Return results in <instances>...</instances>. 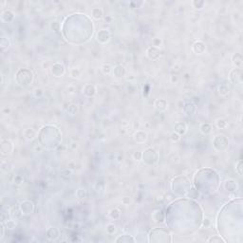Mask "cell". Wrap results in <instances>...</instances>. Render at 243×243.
<instances>
[{"label":"cell","mask_w":243,"mask_h":243,"mask_svg":"<svg viewBox=\"0 0 243 243\" xmlns=\"http://www.w3.org/2000/svg\"><path fill=\"white\" fill-rule=\"evenodd\" d=\"M142 160L144 164L147 166H152L156 165L159 160V154L156 150L152 148H147L144 152H143V159Z\"/></svg>","instance_id":"cell-1"},{"label":"cell","mask_w":243,"mask_h":243,"mask_svg":"<svg viewBox=\"0 0 243 243\" xmlns=\"http://www.w3.org/2000/svg\"><path fill=\"white\" fill-rule=\"evenodd\" d=\"M213 146L217 151L223 152L227 150L229 147V140L226 136H224L222 134L217 135L213 139Z\"/></svg>","instance_id":"cell-2"},{"label":"cell","mask_w":243,"mask_h":243,"mask_svg":"<svg viewBox=\"0 0 243 243\" xmlns=\"http://www.w3.org/2000/svg\"><path fill=\"white\" fill-rule=\"evenodd\" d=\"M20 210L23 214V215H30L34 211V203L32 200H26L19 203Z\"/></svg>","instance_id":"cell-3"},{"label":"cell","mask_w":243,"mask_h":243,"mask_svg":"<svg viewBox=\"0 0 243 243\" xmlns=\"http://www.w3.org/2000/svg\"><path fill=\"white\" fill-rule=\"evenodd\" d=\"M110 39H111V34L109 31L106 29H102L96 33V40L101 45L107 44L110 41Z\"/></svg>","instance_id":"cell-4"},{"label":"cell","mask_w":243,"mask_h":243,"mask_svg":"<svg viewBox=\"0 0 243 243\" xmlns=\"http://www.w3.org/2000/svg\"><path fill=\"white\" fill-rule=\"evenodd\" d=\"M50 73L54 77H56V78H60V77L65 75L66 68H65V66L62 63L56 62V63H54L50 67Z\"/></svg>","instance_id":"cell-5"},{"label":"cell","mask_w":243,"mask_h":243,"mask_svg":"<svg viewBox=\"0 0 243 243\" xmlns=\"http://www.w3.org/2000/svg\"><path fill=\"white\" fill-rule=\"evenodd\" d=\"M231 82L235 85H241L242 84V69L241 68H234L231 70L229 74Z\"/></svg>","instance_id":"cell-6"},{"label":"cell","mask_w":243,"mask_h":243,"mask_svg":"<svg viewBox=\"0 0 243 243\" xmlns=\"http://www.w3.org/2000/svg\"><path fill=\"white\" fill-rule=\"evenodd\" d=\"M148 139L147 133L144 130H137L133 134V140L138 144H144Z\"/></svg>","instance_id":"cell-7"},{"label":"cell","mask_w":243,"mask_h":243,"mask_svg":"<svg viewBox=\"0 0 243 243\" xmlns=\"http://www.w3.org/2000/svg\"><path fill=\"white\" fill-rule=\"evenodd\" d=\"M224 190H226L229 193H235L236 192V190L238 189V185L236 180H235L234 179H227L225 180V181L222 184Z\"/></svg>","instance_id":"cell-8"},{"label":"cell","mask_w":243,"mask_h":243,"mask_svg":"<svg viewBox=\"0 0 243 243\" xmlns=\"http://www.w3.org/2000/svg\"><path fill=\"white\" fill-rule=\"evenodd\" d=\"M145 54L147 56L148 59L152 60V61H156L159 58V55H160V51H159V48H157L153 46H150L146 48L145 50Z\"/></svg>","instance_id":"cell-9"},{"label":"cell","mask_w":243,"mask_h":243,"mask_svg":"<svg viewBox=\"0 0 243 243\" xmlns=\"http://www.w3.org/2000/svg\"><path fill=\"white\" fill-rule=\"evenodd\" d=\"M154 109L159 112V113H163L165 111L167 110L168 109V103L165 99H157L154 102Z\"/></svg>","instance_id":"cell-10"},{"label":"cell","mask_w":243,"mask_h":243,"mask_svg":"<svg viewBox=\"0 0 243 243\" xmlns=\"http://www.w3.org/2000/svg\"><path fill=\"white\" fill-rule=\"evenodd\" d=\"M192 50H193V52L195 53V54L201 55V54H203V53L205 52V50H206V44L203 41H201V40H198V41H196L193 44Z\"/></svg>","instance_id":"cell-11"},{"label":"cell","mask_w":243,"mask_h":243,"mask_svg":"<svg viewBox=\"0 0 243 243\" xmlns=\"http://www.w3.org/2000/svg\"><path fill=\"white\" fill-rule=\"evenodd\" d=\"M13 150V144L10 140H2L1 142V155L2 157L8 156Z\"/></svg>","instance_id":"cell-12"},{"label":"cell","mask_w":243,"mask_h":243,"mask_svg":"<svg viewBox=\"0 0 243 243\" xmlns=\"http://www.w3.org/2000/svg\"><path fill=\"white\" fill-rule=\"evenodd\" d=\"M152 220L155 222V223H165V214L164 213L163 210H155L153 213H152Z\"/></svg>","instance_id":"cell-13"},{"label":"cell","mask_w":243,"mask_h":243,"mask_svg":"<svg viewBox=\"0 0 243 243\" xmlns=\"http://www.w3.org/2000/svg\"><path fill=\"white\" fill-rule=\"evenodd\" d=\"M60 236V232L56 227H49L46 231V237L50 241H55Z\"/></svg>","instance_id":"cell-14"},{"label":"cell","mask_w":243,"mask_h":243,"mask_svg":"<svg viewBox=\"0 0 243 243\" xmlns=\"http://www.w3.org/2000/svg\"><path fill=\"white\" fill-rule=\"evenodd\" d=\"M83 95L87 98H91V97H94L96 94H97V89L94 85H91V84H87L84 86L83 88Z\"/></svg>","instance_id":"cell-15"},{"label":"cell","mask_w":243,"mask_h":243,"mask_svg":"<svg viewBox=\"0 0 243 243\" xmlns=\"http://www.w3.org/2000/svg\"><path fill=\"white\" fill-rule=\"evenodd\" d=\"M182 110L184 111V113L187 116H193L196 113L197 107L196 104L191 101V102H186L183 105H182Z\"/></svg>","instance_id":"cell-16"},{"label":"cell","mask_w":243,"mask_h":243,"mask_svg":"<svg viewBox=\"0 0 243 243\" xmlns=\"http://www.w3.org/2000/svg\"><path fill=\"white\" fill-rule=\"evenodd\" d=\"M23 136L25 140H27L28 142H33V140L36 139L37 132L33 127H28L23 131Z\"/></svg>","instance_id":"cell-17"},{"label":"cell","mask_w":243,"mask_h":243,"mask_svg":"<svg viewBox=\"0 0 243 243\" xmlns=\"http://www.w3.org/2000/svg\"><path fill=\"white\" fill-rule=\"evenodd\" d=\"M112 74L115 78L117 79H122L125 76L126 74V69L123 65H117L113 68Z\"/></svg>","instance_id":"cell-18"},{"label":"cell","mask_w":243,"mask_h":243,"mask_svg":"<svg viewBox=\"0 0 243 243\" xmlns=\"http://www.w3.org/2000/svg\"><path fill=\"white\" fill-rule=\"evenodd\" d=\"M174 131L180 135V136H183L188 131V126L183 122H177L174 125Z\"/></svg>","instance_id":"cell-19"},{"label":"cell","mask_w":243,"mask_h":243,"mask_svg":"<svg viewBox=\"0 0 243 243\" xmlns=\"http://www.w3.org/2000/svg\"><path fill=\"white\" fill-rule=\"evenodd\" d=\"M14 18H15V15H14L13 12L11 10L7 9L1 13V20L5 23H12L14 21Z\"/></svg>","instance_id":"cell-20"},{"label":"cell","mask_w":243,"mask_h":243,"mask_svg":"<svg viewBox=\"0 0 243 243\" xmlns=\"http://www.w3.org/2000/svg\"><path fill=\"white\" fill-rule=\"evenodd\" d=\"M242 61H243V58L241 53H235L232 56V64L235 68H241Z\"/></svg>","instance_id":"cell-21"},{"label":"cell","mask_w":243,"mask_h":243,"mask_svg":"<svg viewBox=\"0 0 243 243\" xmlns=\"http://www.w3.org/2000/svg\"><path fill=\"white\" fill-rule=\"evenodd\" d=\"M9 211H10V214H11L12 219L18 220V219H20L22 215H23V214H22V212H21V210H20L19 205H16V206L13 205V207H11V208L9 209Z\"/></svg>","instance_id":"cell-22"},{"label":"cell","mask_w":243,"mask_h":243,"mask_svg":"<svg viewBox=\"0 0 243 243\" xmlns=\"http://www.w3.org/2000/svg\"><path fill=\"white\" fill-rule=\"evenodd\" d=\"M136 241H137L136 239L129 235H118V237L115 239V242L117 243H129V242H136Z\"/></svg>","instance_id":"cell-23"},{"label":"cell","mask_w":243,"mask_h":243,"mask_svg":"<svg viewBox=\"0 0 243 243\" xmlns=\"http://www.w3.org/2000/svg\"><path fill=\"white\" fill-rule=\"evenodd\" d=\"M200 131L202 135H209L213 131V125L210 123H202L200 124Z\"/></svg>","instance_id":"cell-24"},{"label":"cell","mask_w":243,"mask_h":243,"mask_svg":"<svg viewBox=\"0 0 243 243\" xmlns=\"http://www.w3.org/2000/svg\"><path fill=\"white\" fill-rule=\"evenodd\" d=\"M91 17L94 20H102L104 18V12L101 8H93L90 12Z\"/></svg>","instance_id":"cell-25"},{"label":"cell","mask_w":243,"mask_h":243,"mask_svg":"<svg viewBox=\"0 0 243 243\" xmlns=\"http://www.w3.org/2000/svg\"><path fill=\"white\" fill-rule=\"evenodd\" d=\"M218 93L221 97H226L230 93V88L226 84H220L218 87Z\"/></svg>","instance_id":"cell-26"},{"label":"cell","mask_w":243,"mask_h":243,"mask_svg":"<svg viewBox=\"0 0 243 243\" xmlns=\"http://www.w3.org/2000/svg\"><path fill=\"white\" fill-rule=\"evenodd\" d=\"M100 69H101V71H102V73L104 75H109L113 71V67L110 64H109V63H104L100 67Z\"/></svg>","instance_id":"cell-27"},{"label":"cell","mask_w":243,"mask_h":243,"mask_svg":"<svg viewBox=\"0 0 243 243\" xmlns=\"http://www.w3.org/2000/svg\"><path fill=\"white\" fill-rule=\"evenodd\" d=\"M215 125L218 129H226L228 127V122L224 118H219L215 121Z\"/></svg>","instance_id":"cell-28"},{"label":"cell","mask_w":243,"mask_h":243,"mask_svg":"<svg viewBox=\"0 0 243 243\" xmlns=\"http://www.w3.org/2000/svg\"><path fill=\"white\" fill-rule=\"evenodd\" d=\"M75 197L79 200H84L87 198V190L83 187L78 188L76 190V192H75Z\"/></svg>","instance_id":"cell-29"},{"label":"cell","mask_w":243,"mask_h":243,"mask_svg":"<svg viewBox=\"0 0 243 243\" xmlns=\"http://www.w3.org/2000/svg\"><path fill=\"white\" fill-rule=\"evenodd\" d=\"M200 195V192L198 190L197 188L191 187L190 190L187 192V194H186L185 197H187V198H189V199H195V200H196V199H199Z\"/></svg>","instance_id":"cell-30"},{"label":"cell","mask_w":243,"mask_h":243,"mask_svg":"<svg viewBox=\"0 0 243 243\" xmlns=\"http://www.w3.org/2000/svg\"><path fill=\"white\" fill-rule=\"evenodd\" d=\"M109 217L112 220H118L121 218V211L119 210V208H113L109 211Z\"/></svg>","instance_id":"cell-31"},{"label":"cell","mask_w":243,"mask_h":243,"mask_svg":"<svg viewBox=\"0 0 243 243\" xmlns=\"http://www.w3.org/2000/svg\"><path fill=\"white\" fill-rule=\"evenodd\" d=\"M67 113L69 116H75L78 113V105L76 104H69L67 107Z\"/></svg>","instance_id":"cell-32"},{"label":"cell","mask_w":243,"mask_h":243,"mask_svg":"<svg viewBox=\"0 0 243 243\" xmlns=\"http://www.w3.org/2000/svg\"><path fill=\"white\" fill-rule=\"evenodd\" d=\"M117 230H118L117 225L114 224V223H107L106 226H105V232H106L107 235H112L116 234Z\"/></svg>","instance_id":"cell-33"},{"label":"cell","mask_w":243,"mask_h":243,"mask_svg":"<svg viewBox=\"0 0 243 243\" xmlns=\"http://www.w3.org/2000/svg\"><path fill=\"white\" fill-rule=\"evenodd\" d=\"M11 47V41L7 37H2L1 41H0V48H1V51H5Z\"/></svg>","instance_id":"cell-34"},{"label":"cell","mask_w":243,"mask_h":243,"mask_svg":"<svg viewBox=\"0 0 243 243\" xmlns=\"http://www.w3.org/2000/svg\"><path fill=\"white\" fill-rule=\"evenodd\" d=\"M0 167H1V170L3 172H10L11 169H12V165L9 163V161L7 159H2L1 160V165H0Z\"/></svg>","instance_id":"cell-35"},{"label":"cell","mask_w":243,"mask_h":243,"mask_svg":"<svg viewBox=\"0 0 243 243\" xmlns=\"http://www.w3.org/2000/svg\"><path fill=\"white\" fill-rule=\"evenodd\" d=\"M207 242H210V243H220V242H223V243H225L226 241L220 235H212L211 237H209L207 239Z\"/></svg>","instance_id":"cell-36"},{"label":"cell","mask_w":243,"mask_h":243,"mask_svg":"<svg viewBox=\"0 0 243 243\" xmlns=\"http://www.w3.org/2000/svg\"><path fill=\"white\" fill-rule=\"evenodd\" d=\"M81 75H82V73H81V70L79 68H72L69 70V76L72 79H79L81 77Z\"/></svg>","instance_id":"cell-37"},{"label":"cell","mask_w":243,"mask_h":243,"mask_svg":"<svg viewBox=\"0 0 243 243\" xmlns=\"http://www.w3.org/2000/svg\"><path fill=\"white\" fill-rule=\"evenodd\" d=\"M213 225V221H212V219L207 217V215H205V217L202 219V221H201V226L205 229H208L210 228L211 226Z\"/></svg>","instance_id":"cell-38"},{"label":"cell","mask_w":243,"mask_h":243,"mask_svg":"<svg viewBox=\"0 0 243 243\" xmlns=\"http://www.w3.org/2000/svg\"><path fill=\"white\" fill-rule=\"evenodd\" d=\"M180 138H181L180 135H179V134H178L177 132H175V131H172V132L169 134V140H170L172 143H174V144L179 143V142L180 141Z\"/></svg>","instance_id":"cell-39"},{"label":"cell","mask_w":243,"mask_h":243,"mask_svg":"<svg viewBox=\"0 0 243 243\" xmlns=\"http://www.w3.org/2000/svg\"><path fill=\"white\" fill-rule=\"evenodd\" d=\"M4 223H5V226H6L7 230H13L17 226L16 220H14V219H10L9 220H7Z\"/></svg>","instance_id":"cell-40"},{"label":"cell","mask_w":243,"mask_h":243,"mask_svg":"<svg viewBox=\"0 0 243 243\" xmlns=\"http://www.w3.org/2000/svg\"><path fill=\"white\" fill-rule=\"evenodd\" d=\"M191 4H192L193 8L196 10H201L205 6V2L202 1V0H194V1L191 2Z\"/></svg>","instance_id":"cell-41"},{"label":"cell","mask_w":243,"mask_h":243,"mask_svg":"<svg viewBox=\"0 0 243 243\" xmlns=\"http://www.w3.org/2000/svg\"><path fill=\"white\" fill-rule=\"evenodd\" d=\"M151 43H152L153 47L159 48L161 47V45H163V40H161V38H159V37H154L151 40Z\"/></svg>","instance_id":"cell-42"},{"label":"cell","mask_w":243,"mask_h":243,"mask_svg":"<svg viewBox=\"0 0 243 243\" xmlns=\"http://www.w3.org/2000/svg\"><path fill=\"white\" fill-rule=\"evenodd\" d=\"M132 159L135 160V161H141L142 159H143V152L139 151V150H136L134 151L132 153Z\"/></svg>","instance_id":"cell-43"},{"label":"cell","mask_w":243,"mask_h":243,"mask_svg":"<svg viewBox=\"0 0 243 243\" xmlns=\"http://www.w3.org/2000/svg\"><path fill=\"white\" fill-rule=\"evenodd\" d=\"M13 182L15 185H21V184H23V182H24V178H23V176H22V175H19V174L15 175V176L13 177Z\"/></svg>","instance_id":"cell-44"},{"label":"cell","mask_w":243,"mask_h":243,"mask_svg":"<svg viewBox=\"0 0 243 243\" xmlns=\"http://www.w3.org/2000/svg\"><path fill=\"white\" fill-rule=\"evenodd\" d=\"M10 219H12L11 217V214H10V211H5L3 210L2 213H1V221L2 222H6L7 220H9Z\"/></svg>","instance_id":"cell-45"},{"label":"cell","mask_w":243,"mask_h":243,"mask_svg":"<svg viewBox=\"0 0 243 243\" xmlns=\"http://www.w3.org/2000/svg\"><path fill=\"white\" fill-rule=\"evenodd\" d=\"M50 28H51V30L52 31H54V32H59L60 31V29H61V25H60V23L58 22V21H52L51 23H50Z\"/></svg>","instance_id":"cell-46"},{"label":"cell","mask_w":243,"mask_h":243,"mask_svg":"<svg viewBox=\"0 0 243 243\" xmlns=\"http://www.w3.org/2000/svg\"><path fill=\"white\" fill-rule=\"evenodd\" d=\"M121 203L124 206H129L132 203V199L128 196H124L121 199Z\"/></svg>","instance_id":"cell-47"},{"label":"cell","mask_w":243,"mask_h":243,"mask_svg":"<svg viewBox=\"0 0 243 243\" xmlns=\"http://www.w3.org/2000/svg\"><path fill=\"white\" fill-rule=\"evenodd\" d=\"M235 172L239 176H242V160L241 159L237 160V163L235 164Z\"/></svg>","instance_id":"cell-48"},{"label":"cell","mask_w":243,"mask_h":243,"mask_svg":"<svg viewBox=\"0 0 243 243\" xmlns=\"http://www.w3.org/2000/svg\"><path fill=\"white\" fill-rule=\"evenodd\" d=\"M44 149H45V147H44L41 144H34L33 147V152H35V153H42V152L44 151Z\"/></svg>","instance_id":"cell-49"},{"label":"cell","mask_w":243,"mask_h":243,"mask_svg":"<svg viewBox=\"0 0 243 243\" xmlns=\"http://www.w3.org/2000/svg\"><path fill=\"white\" fill-rule=\"evenodd\" d=\"M33 95H34L35 98H41L44 95V90L42 89H40V88L35 89L34 91H33Z\"/></svg>","instance_id":"cell-50"},{"label":"cell","mask_w":243,"mask_h":243,"mask_svg":"<svg viewBox=\"0 0 243 243\" xmlns=\"http://www.w3.org/2000/svg\"><path fill=\"white\" fill-rule=\"evenodd\" d=\"M124 159V156L123 153H118V154H116V156H115V160H116L117 164H123Z\"/></svg>","instance_id":"cell-51"},{"label":"cell","mask_w":243,"mask_h":243,"mask_svg":"<svg viewBox=\"0 0 243 243\" xmlns=\"http://www.w3.org/2000/svg\"><path fill=\"white\" fill-rule=\"evenodd\" d=\"M69 148H70L72 151H76V150L79 148V144H78V142H76V141H71V142L69 143Z\"/></svg>","instance_id":"cell-52"},{"label":"cell","mask_w":243,"mask_h":243,"mask_svg":"<svg viewBox=\"0 0 243 243\" xmlns=\"http://www.w3.org/2000/svg\"><path fill=\"white\" fill-rule=\"evenodd\" d=\"M169 81H170L171 84H177L179 82V76L176 75V74H172L169 77Z\"/></svg>","instance_id":"cell-53"},{"label":"cell","mask_w":243,"mask_h":243,"mask_svg":"<svg viewBox=\"0 0 243 243\" xmlns=\"http://www.w3.org/2000/svg\"><path fill=\"white\" fill-rule=\"evenodd\" d=\"M6 226H5V223L1 221V235H0V240H2L5 236V230H6Z\"/></svg>","instance_id":"cell-54"},{"label":"cell","mask_w":243,"mask_h":243,"mask_svg":"<svg viewBox=\"0 0 243 243\" xmlns=\"http://www.w3.org/2000/svg\"><path fill=\"white\" fill-rule=\"evenodd\" d=\"M62 174L64 175V176H67V177H69L71 174H72V170L70 169V168H65V169H63L62 170Z\"/></svg>","instance_id":"cell-55"},{"label":"cell","mask_w":243,"mask_h":243,"mask_svg":"<svg viewBox=\"0 0 243 243\" xmlns=\"http://www.w3.org/2000/svg\"><path fill=\"white\" fill-rule=\"evenodd\" d=\"M104 21H105V22H107V23H111V22H112V20H113L112 16H110V15L104 16Z\"/></svg>","instance_id":"cell-56"},{"label":"cell","mask_w":243,"mask_h":243,"mask_svg":"<svg viewBox=\"0 0 243 243\" xmlns=\"http://www.w3.org/2000/svg\"><path fill=\"white\" fill-rule=\"evenodd\" d=\"M2 112H3V114H9L11 112V109H9V107H4V109H2Z\"/></svg>","instance_id":"cell-57"},{"label":"cell","mask_w":243,"mask_h":243,"mask_svg":"<svg viewBox=\"0 0 243 243\" xmlns=\"http://www.w3.org/2000/svg\"><path fill=\"white\" fill-rule=\"evenodd\" d=\"M3 83H4V75L1 74V85H3Z\"/></svg>","instance_id":"cell-58"}]
</instances>
